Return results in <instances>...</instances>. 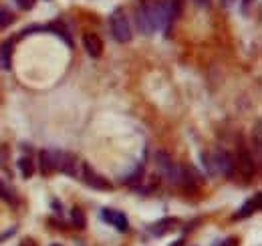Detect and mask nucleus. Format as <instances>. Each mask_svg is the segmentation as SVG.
Instances as JSON below:
<instances>
[{"mask_svg": "<svg viewBox=\"0 0 262 246\" xmlns=\"http://www.w3.org/2000/svg\"><path fill=\"white\" fill-rule=\"evenodd\" d=\"M0 67L6 71L12 67V43L10 40H6V43L0 47Z\"/></svg>", "mask_w": 262, "mask_h": 246, "instance_id": "obj_12", "label": "nucleus"}, {"mask_svg": "<svg viewBox=\"0 0 262 246\" xmlns=\"http://www.w3.org/2000/svg\"><path fill=\"white\" fill-rule=\"evenodd\" d=\"M220 4L222 6H230V4H234V0H220Z\"/></svg>", "mask_w": 262, "mask_h": 246, "instance_id": "obj_27", "label": "nucleus"}, {"mask_svg": "<svg viewBox=\"0 0 262 246\" xmlns=\"http://www.w3.org/2000/svg\"><path fill=\"white\" fill-rule=\"evenodd\" d=\"M156 163H158L160 172H162L172 184L179 186V180H181V172H183V168L175 166L174 159H172L166 151H158V153H156Z\"/></svg>", "mask_w": 262, "mask_h": 246, "instance_id": "obj_3", "label": "nucleus"}, {"mask_svg": "<svg viewBox=\"0 0 262 246\" xmlns=\"http://www.w3.org/2000/svg\"><path fill=\"white\" fill-rule=\"evenodd\" d=\"M71 218H73V224L77 226V228H85V224H87V218H85V214H83V210H81V208H73V212H71Z\"/></svg>", "mask_w": 262, "mask_h": 246, "instance_id": "obj_17", "label": "nucleus"}, {"mask_svg": "<svg viewBox=\"0 0 262 246\" xmlns=\"http://www.w3.org/2000/svg\"><path fill=\"white\" fill-rule=\"evenodd\" d=\"M101 218L105 222H109L111 226H115L119 232H125L129 228V220L123 212H117V210H111V208H103L101 210Z\"/></svg>", "mask_w": 262, "mask_h": 246, "instance_id": "obj_8", "label": "nucleus"}, {"mask_svg": "<svg viewBox=\"0 0 262 246\" xmlns=\"http://www.w3.org/2000/svg\"><path fill=\"white\" fill-rule=\"evenodd\" d=\"M109 26H111V34H113V38L117 43H129L131 40V26H129V20L121 8L111 12Z\"/></svg>", "mask_w": 262, "mask_h": 246, "instance_id": "obj_2", "label": "nucleus"}, {"mask_svg": "<svg viewBox=\"0 0 262 246\" xmlns=\"http://www.w3.org/2000/svg\"><path fill=\"white\" fill-rule=\"evenodd\" d=\"M55 155V168L63 174H69V176H75L77 174V159H75L73 153H67V151H53Z\"/></svg>", "mask_w": 262, "mask_h": 246, "instance_id": "obj_5", "label": "nucleus"}, {"mask_svg": "<svg viewBox=\"0 0 262 246\" xmlns=\"http://www.w3.org/2000/svg\"><path fill=\"white\" fill-rule=\"evenodd\" d=\"M18 170H20V174H22L24 180L32 178V174H34V161H32L28 155H26V157H20V159H18Z\"/></svg>", "mask_w": 262, "mask_h": 246, "instance_id": "obj_13", "label": "nucleus"}, {"mask_svg": "<svg viewBox=\"0 0 262 246\" xmlns=\"http://www.w3.org/2000/svg\"><path fill=\"white\" fill-rule=\"evenodd\" d=\"M194 2H196L198 6H208V4H210V0H194Z\"/></svg>", "mask_w": 262, "mask_h": 246, "instance_id": "obj_25", "label": "nucleus"}, {"mask_svg": "<svg viewBox=\"0 0 262 246\" xmlns=\"http://www.w3.org/2000/svg\"><path fill=\"white\" fill-rule=\"evenodd\" d=\"M83 180L87 186L95 188V190H101V192H109V190H113V184H111L107 178H103L101 174H97L89 163H83Z\"/></svg>", "mask_w": 262, "mask_h": 246, "instance_id": "obj_4", "label": "nucleus"}, {"mask_svg": "<svg viewBox=\"0 0 262 246\" xmlns=\"http://www.w3.org/2000/svg\"><path fill=\"white\" fill-rule=\"evenodd\" d=\"M53 208H55V212H59V214H61V202H57V200H55V202H53Z\"/></svg>", "mask_w": 262, "mask_h": 246, "instance_id": "obj_26", "label": "nucleus"}, {"mask_svg": "<svg viewBox=\"0 0 262 246\" xmlns=\"http://www.w3.org/2000/svg\"><path fill=\"white\" fill-rule=\"evenodd\" d=\"M83 47L89 53V57H93V59H99L103 55V40L95 32H87L83 36Z\"/></svg>", "mask_w": 262, "mask_h": 246, "instance_id": "obj_9", "label": "nucleus"}, {"mask_svg": "<svg viewBox=\"0 0 262 246\" xmlns=\"http://www.w3.org/2000/svg\"><path fill=\"white\" fill-rule=\"evenodd\" d=\"M141 176H143V166L139 163V166L129 174V176H125V178H121V182L125 184V186H133V184H137V182H141Z\"/></svg>", "mask_w": 262, "mask_h": 246, "instance_id": "obj_16", "label": "nucleus"}, {"mask_svg": "<svg viewBox=\"0 0 262 246\" xmlns=\"http://www.w3.org/2000/svg\"><path fill=\"white\" fill-rule=\"evenodd\" d=\"M214 166H216V170L220 172V174H224L226 178H230V176H234V168H236V161H234V157L228 153V151H218L216 155H214Z\"/></svg>", "mask_w": 262, "mask_h": 246, "instance_id": "obj_7", "label": "nucleus"}, {"mask_svg": "<svg viewBox=\"0 0 262 246\" xmlns=\"http://www.w3.org/2000/svg\"><path fill=\"white\" fill-rule=\"evenodd\" d=\"M39 166H41V174L43 176H51L53 172H57L53 151H41V155H39Z\"/></svg>", "mask_w": 262, "mask_h": 246, "instance_id": "obj_11", "label": "nucleus"}, {"mask_svg": "<svg viewBox=\"0 0 262 246\" xmlns=\"http://www.w3.org/2000/svg\"><path fill=\"white\" fill-rule=\"evenodd\" d=\"M12 22V14L6 8H0V30H4Z\"/></svg>", "mask_w": 262, "mask_h": 246, "instance_id": "obj_18", "label": "nucleus"}, {"mask_svg": "<svg viewBox=\"0 0 262 246\" xmlns=\"http://www.w3.org/2000/svg\"><path fill=\"white\" fill-rule=\"evenodd\" d=\"M16 6L20 10H30L34 6V0H16Z\"/></svg>", "mask_w": 262, "mask_h": 246, "instance_id": "obj_20", "label": "nucleus"}, {"mask_svg": "<svg viewBox=\"0 0 262 246\" xmlns=\"http://www.w3.org/2000/svg\"><path fill=\"white\" fill-rule=\"evenodd\" d=\"M135 22H137L139 32H143L145 36L154 34V32L160 28V24H158V14H156V2H152V0H143V2L137 6Z\"/></svg>", "mask_w": 262, "mask_h": 246, "instance_id": "obj_1", "label": "nucleus"}, {"mask_svg": "<svg viewBox=\"0 0 262 246\" xmlns=\"http://www.w3.org/2000/svg\"><path fill=\"white\" fill-rule=\"evenodd\" d=\"M220 246H238V240L236 238H228V240H224Z\"/></svg>", "mask_w": 262, "mask_h": 246, "instance_id": "obj_22", "label": "nucleus"}, {"mask_svg": "<svg viewBox=\"0 0 262 246\" xmlns=\"http://www.w3.org/2000/svg\"><path fill=\"white\" fill-rule=\"evenodd\" d=\"M181 242H183V240H177V242H174L172 246H181Z\"/></svg>", "mask_w": 262, "mask_h": 246, "instance_id": "obj_28", "label": "nucleus"}, {"mask_svg": "<svg viewBox=\"0 0 262 246\" xmlns=\"http://www.w3.org/2000/svg\"><path fill=\"white\" fill-rule=\"evenodd\" d=\"M45 28H47V30H51L53 34H57V36H61V38L65 40V43L69 45V47H73V40H71V34L67 32V28H65L63 24H59V22H53V24H47Z\"/></svg>", "mask_w": 262, "mask_h": 246, "instance_id": "obj_14", "label": "nucleus"}, {"mask_svg": "<svg viewBox=\"0 0 262 246\" xmlns=\"http://www.w3.org/2000/svg\"><path fill=\"white\" fill-rule=\"evenodd\" d=\"M6 159H8V147L0 143V166H4Z\"/></svg>", "mask_w": 262, "mask_h": 246, "instance_id": "obj_21", "label": "nucleus"}, {"mask_svg": "<svg viewBox=\"0 0 262 246\" xmlns=\"http://www.w3.org/2000/svg\"><path fill=\"white\" fill-rule=\"evenodd\" d=\"M260 202H262V196L260 194H256L252 200H248L244 206L240 208V212L238 214H234V218L236 220H242V218H248V216H252L254 212H258L260 210Z\"/></svg>", "mask_w": 262, "mask_h": 246, "instance_id": "obj_10", "label": "nucleus"}, {"mask_svg": "<svg viewBox=\"0 0 262 246\" xmlns=\"http://www.w3.org/2000/svg\"><path fill=\"white\" fill-rule=\"evenodd\" d=\"M254 2V0H242V10L244 12H248V8H250V4Z\"/></svg>", "mask_w": 262, "mask_h": 246, "instance_id": "obj_24", "label": "nucleus"}, {"mask_svg": "<svg viewBox=\"0 0 262 246\" xmlns=\"http://www.w3.org/2000/svg\"><path fill=\"white\" fill-rule=\"evenodd\" d=\"M236 166H238V170H240V174L246 178V180H250L254 174H256V166H254V157H252V153L242 145L240 147V151H238V157H236Z\"/></svg>", "mask_w": 262, "mask_h": 246, "instance_id": "obj_6", "label": "nucleus"}, {"mask_svg": "<svg viewBox=\"0 0 262 246\" xmlns=\"http://www.w3.org/2000/svg\"><path fill=\"white\" fill-rule=\"evenodd\" d=\"M174 224H177V220H175V218H166V220L158 222V224L152 228V232H154L156 236H162V234H166L170 228H174Z\"/></svg>", "mask_w": 262, "mask_h": 246, "instance_id": "obj_15", "label": "nucleus"}, {"mask_svg": "<svg viewBox=\"0 0 262 246\" xmlns=\"http://www.w3.org/2000/svg\"><path fill=\"white\" fill-rule=\"evenodd\" d=\"M20 246H36V242H34L32 238H24V240L20 242Z\"/></svg>", "mask_w": 262, "mask_h": 246, "instance_id": "obj_23", "label": "nucleus"}, {"mask_svg": "<svg viewBox=\"0 0 262 246\" xmlns=\"http://www.w3.org/2000/svg\"><path fill=\"white\" fill-rule=\"evenodd\" d=\"M53 246H61V244H53Z\"/></svg>", "mask_w": 262, "mask_h": 246, "instance_id": "obj_29", "label": "nucleus"}, {"mask_svg": "<svg viewBox=\"0 0 262 246\" xmlns=\"http://www.w3.org/2000/svg\"><path fill=\"white\" fill-rule=\"evenodd\" d=\"M0 198L6 200V202H10V204H16V196H14L4 184H0Z\"/></svg>", "mask_w": 262, "mask_h": 246, "instance_id": "obj_19", "label": "nucleus"}]
</instances>
